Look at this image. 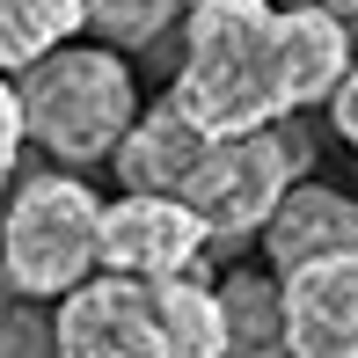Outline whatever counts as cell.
<instances>
[{"instance_id":"6da1fadb","label":"cell","mask_w":358,"mask_h":358,"mask_svg":"<svg viewBox=\"0 0 358 358\" xmlns=\"http://www.w3.org/2000/svg\"><path fill=\"white\" fill-rule=\"evenodd\" d=\"M358 29L329 8H292V0H198L183 15V66L176 103L213 139L264 132L300 110L329 103L351 73Z\"/></svg>"},{"instance_id":"7a4b0ae2","label":"cell","mask_w":358,"mask_h":358,"mask_svg":"<svg viewBox=\"0 0 358 358\" xmlns=\"http://www.w3.org/2000/svg\"><path fill=\"white\" fill-rule=\"evenodd\" d=\"M52 358H227L234 322L205 278H88L59 300Z\"/></svg>"},{"instance_id":"3957f363","label":"cell","mask_w":358,"mask_h":358,"mask_svg":"<svg viewBox=\"0 0 358 358\" xmlns=\"http://www.w3.org/2000/svg\"><path fill=\"white\" fill-rule=\"evenodd\" d=\"M15 103L29 146H44L59 169H95L117 161L124 132L139 124V80L117 44H59L15 73Z\"/></svg>"},{"instance_id":"277c9868","label":"cell","mask_w":358,"mask_h":358,"mask_svg":"<svg viewBox=\"0 0 358 358\" xmlns=\"http://www.w3.org/2000/svg\"><path fill=\"white\" fill-rule=\"evenodd\" d=\"M103 227L110 205L80 176H22L8 205V278L29 300H66L103 271Z\"/></svg>"},{"instance_id":"5b68a950","label":"cell","mask_w":358,"mask_h":358,"mask_svg":"<svg viewBox=\"0 0 358 358\" xmlns=\"http://www.w3.org/2000/svg\"><path fill=\"white\" fill-rule=\"evenodd\" d=\"M307 139L300 132H278V124H264V132H234V139H213L205 146V161L190 169V183L176 190V198H190L213 227V249H249V241H264L271 213L285 205V190L307 176Z\"/></svg>"},{"instance_id":"8992f818","label":"cell","mask_w":358,"mask_h":358,"mask_svg":"<svg viewBox=\"0 0 358 358\" xmlns=\"http://www.w3.org/2000/svg\"><path fill=\"white\" fill-rule=\"evenodd\" d=\"M213 227L176 190H124L103 227V271L117 278H205Z\"/></svg>"},{"instance_id":"52a82bcc","label":"cell","mask_w":358,"mask_h":358,"mask_svg":"<svg viewBox=\"0 0 358 358\" xmlns=\"http://www.w3.org/2000/svg\"><path fill=\"white\" fill-rule=\"evenodd\" d=\"M285 278V344L292 358H358V249L307 256Z\"/></svg>"},{"instance_id":"ba28073f","label":"cell","mask_w":358,"mask_h":358,"mask_svg":"<svg viewBox=\"0 0 358 358\" xmlns=\"http://www.w3.org/2000/svg\"><path fill=\"white\" fill-rule=\"evenodd\" d=\"M205 146H213V132H205L176 95H161L154 110H139L132 132H124L117 176H124V190H183L190 169L205 161Z\"/></svg>"},{"instance_id":"9c48e42d","label":"cell","mask_w":358,"mask_h":358,"mask_svg":"<svg viewBox=\"0 0 358 358\" xmlns=\"http://www.w3.org/2000/svg\"><path fill=\"white\" fill-rule=\"evenodd\" d=\"M336 249H358V198L300 176L285 190V205L271 213V227H264V256L278 271H292L307 256H336Z\"/></svg>"},{"instance_id":"30bf717a","label":"cell","mask_w":358,"mask_h":358,"mask_svg":"<svg viewBox=\"0 0 358 358\" xmlns=\"http://www.w3.org/2000/svg\"><path fill=\"white\" fill-rule=\"evenodd\" d=\"M73 29H88V0H0V59H8V73L37 66Z\"/></svg>"},{"instance_id":"8fae6325","label":"cell","mask_w":358,"mask_h":358,"mask_svg":"<svg viewBox=\"0 0 358 358\" xmlns=\"http://www.w3.org/2000/svg\"><path fill=\"white\" fill-rule=\"evenodd\" d=\"M198 0H88V29H103L117 52H154Z\"/></svg>"},{"instance_id":"7c38bea8","label":"cell","mask_w":358,"mask_h":358,"mask_svg":"<svg viewBox=\"0 0 358 358\" xmlns=\"http://www.w3.org/2000/svg\"><path fill=\"white\" fill-rule=\"evenodd\" d=\"M329 124H336V139L358 154V66L336 80V95H329Z\"/></svg>"},{"instance_id":"4fadbf2b","label":"cell","mask_w":358,"mask_h":358,"mask_svg":"<svg viewBox=\"0 0 358 358\" xmlns=\"http://www.w3.org/2000/svg\"><path fill=\"white\" fill-rule=\"evenodd\" d=\"M29 154V124H22V103H15V88H0V161H22Z\"/></svg>"},{"instance_id":"5bb4252c","label":"cell","mask_w":358,"mask_h":358,"mask_svg":"<svg viewBox=\"0 0 358 358\" xmlns=\"http://www.w3.org/2000/svg\"><path fill=\"white\" fill-rule=\"evenodd\" d=\"M292 8H329V15H344V22L358 29V0H292Z\"/></svg>"}]
</instances>
